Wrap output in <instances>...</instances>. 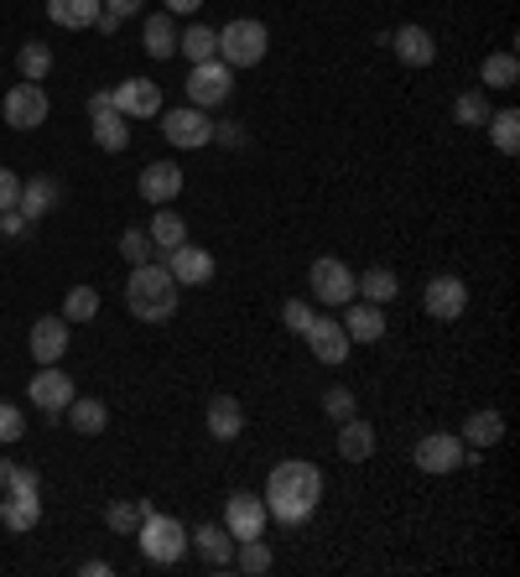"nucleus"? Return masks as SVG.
Instances as JSON below:
<instances>
[{
	"label": "nucleus",
	"instance_id": "obj_4",
	"mask_svg": "<svg viewBox=\"0 0 520 577\" xmlns=\"http://www.w3.org/2000/svg\"><path fill=\"white\" fill-rule=\"evenodd\" d=\"M265 47H271V32H265V21L235 16L229 26H219V63H229L235 73H240V68H256V63L265 58Z\"/></svg>",
	"mask_w": 520,
	"mask_h": 577
},
{
	"label": "nucleus",
	"instance_id": "obj_1",
	"mask_svg": "<svg viewBox=\"0 0 520 577\" xmlns=\"http://www.w3.org/2000/svg\"><path fill=\"white\" fill-rule=\"evenodd\" d=\"M265 516L281 525H307L323 505V468L307 459H286L265 478Z\"/></svg>",
	"mask_w": 520,
	"mask_h": 577
},
{
	"label": "nucleus",
	"instance_id": "obj_15",
	"mask_svg": "<svg viewBox=\"0 0 520 577\" xmlns=\"http://www.w3.org/2000/svg\"><path fill=\"white\" fill-rule=\"evenodd\" d=\"M115 110H121L125 120H157L161 115V83H151V79L115 83Z\"/></svg>",
	"mask_w": 520,
	"mask_h": 577
},
{
	"label": "nucleus",
	"instance_id": "obj_36",
	"mask_svg": "<svg viewBox=\"0 0 520 577\" xmlns=\"http://www.w3.org/2000/svg\"><path fill=\"white\" fill-rule=\"evenodd\" d=\"M16 63H21V79L42 83L47 73H53V47H47V42H26V47L16 53Z\"/></svg>",
	"mask_w": 520,
	"mask_h": 577
},
{
	"label": "nucleus",
	"instance_id": "obj_3",
	"mask_svg": "<svg viewBox=\"0 0 520 577\" xmlns=\"http://www.w3.org/2000/svg\"><path fill=\"white\" fill-rule=\"evenodd\" d=\"M136 541H140V557L157 562V567H178V562L188 557V546H193L188 525H182L178 516H157V510H146V516H140Z\"/></svg>",
	"mask_w": 520,
	"mask_h": 577
},
{
	"label": "nucleus",
	"instance_id": "obj_19",
	"mask_svg": "<svg viewBox=\"0 0 520 577\" xmlns=\"http://www.w3.org/2000/svg\"><path fill=\"white\" fill-rule=\"evenodd\" d=\"M343 333H349V343H381L385 313L375 302H343Z\"/></svg>",
	"mask_w": 520,
	"mask_h": 577
},
{
	"label": "nucleus",
	"instance_id": "obj_10",
	"mask_svg": "<svg viewBox=\"0 0 520 577\" xmlns=\"http://www.w3.org/2000/svg\"><path fill=\"white\" fill-rule=\"evenodd\" d=\"M265 499L260 495H245V489H235V495L224 499V531L235 541H250V536H265Z\"/></svg>",
	"mask_w": 520,
	"mask_h": 577
},
{
	"label": "nucleus",
	"instance_id": "obj_52",
	"mask_svg": "<svg viewBox=\"0 0 520 577\" xmlns=\"http://www.w3.org/2000/svg\"><path fill=\"white\" fill-rule=\"evenodd\" d=\"M5 474H11V459H0V489H5Z\"/></svg>",
	"mask_w": 520,
	"mask_h": 577
},
{
	"label": "nucleus",
	"instance_id": "obj_12",
	"mask_svg": "<svg viewBox=\"0 0 520 577\" xmlns=\"http://www.w3.org/2000/svg\"><path fill=\"white\" fill-rule=\"evenodd\" d=\"M32 406H37L42 417H63L68 411V400H74V375H63L58 364H42V375H32Z\"/></svg>",
	"mask_w": 520,
	"mask_h": 577
},
{
	"label": "nucleus",
	"instance_id": "obj_9",
	"mask_svg": "<svg viewBox=\"0 0 520 577\" xmlns=\"http://www.w3.org/2000/svg\"><path fill=\"white\" fill-rule=\"evenodd\" d=\"M0 115H5L11 131H37V125H47L53 104L42 94V83H16V89L5 94V104H0Z\"/></svg>",
	"mask_w": 520,
	"mask_h": 577
},
{
	"label": "nucleus",
	"instance_id": "obj_34",
	"mask_svg": "<svg viewBox=\"0 0 520 577\" xmlns=\"http://www.w3.org/2000/svg\"><path fill=\"white\" fill-rule=\"evenodd\" d=\"M235 567L250 573V577H265L271 567H276V557H271V546H265L260 536H250V541H235Z\"/></svg>",
	"mask_w": 520,
	"mask_h": 577
},
{
	"label": "nucleus",
	"instance_id": "obj_40",
	"mask_svg": "<svg viewBox=\"0 0 520 577\" xmlns=\"http://www.w3.org/2000/svg\"><path fill=\"white\" fill-rule=\"evenodd\" d=\"M121 256L131 260V265H146V260H157V245H151L146 229H125V235H121Z\"/></svg>",
	"mask_w": 520,
	"mask_h": 577
},
{
	"label": "nucleus",
	"instance_id": "obj_2",
	"mask_svg": "<svg viewBox=\"0 0 520 577\" xmlns=\"http://www.w3.org/2000/svg\"><path fill=\"white\" fill-rule=\"evenodd\" d=\"M182 286L172 281V271L161 260H146V265H131V281H125V307L136 313L140 323H167L178 313Z\"/></svg>",
	"mask_w": 520,
	"mask_h": 577
},
{
	"label": "nucleus",
	"instance_id": "obj_31",
	"mask_svg": "<svg viewBox=\"0 0 520 577\" xmlns=\"http://www.w3.org/2000/svg\"><path fill=\"white\" fill-rule=\"evenodd\" d=\"M484 125H489L495 151H500V157H516V151H520V110H495Z\"/></svg>",
	"mask_w": 520,
	"mask_h": 577
},
{
	"label": "nucleus",
	"instance_id": "obj_6",
	"mask_svg": "<svg viewBox=\"0 0 520 577\" xmlns=\"http://www.w3.org/2000/svg\"><path fill=\"white\" fill-rule=\"evenodd\" d=\"M161 136L172 140L178 151H199V146L214 140V120L203 115L199 104H178V110H167V115H161Z\"/></svg>",
	"mask_w": 520,
	"mask_h": 577
},
{
	"label": "nucleus",
	"instance_id": "obj_8",
	"mask_svg": "<svg viewBox=\"0 0 520 577\" xmlns=\"http://www.w3.org/2000/svg\"><path fill=\"white\" fill-rule=\"evenodd\" d=\"M354 281L360 276L334 256L313 260V271H307V286H313V297H318L323 307H343V302H354Z\"/></svg>",
	"mask_w": 520,
	"mask_h": 577
},
{
	"label": "nucleus",
	"instance_id": "obj_18",
	"mask_svg": "<svg viewBox=\"0 0 520 577\" xmlns=\"http://www.w3.org/2000/svg\"><path fill=\"white\" fill-rule=\"evenodd\" d=\"M68 328H74V323L63 318H37L32 323V359H37V364H58L63 354H68Z\"/></svg>",
	"mask_w": 520,
	"mask_h": 577
},
{
	"label": "nucleus",
	"instance_id": "obj_30",
	"mask_svg": "<svg viewBox=\"0 0 520 577\" xmlns=\"http://www.w3.org/2000/svg\"><path fill=\"white\" fill-rule=\"evenodd\" d=\"M47 16H53V26L79 32V26H94V16H100V0H47Z\"/></svg>",
	"mask_w": 520,
	"mask_h": 577
},
{
	"label": "nucleus",
	"instance_id": "obj_43",
	"mask_svg": "<svg viewBox=\"0 0 520 577\" xmlns=\"http://www.w3.org/2000/svg\"><path fill=\"white\" fill-rule=\"evenodd\" d=\"M26 438V417H21V406H11V400H0V442L11 448V442Z\"/></svg>",
	"mask_w": 520,
	"mask_h": 577
},
{
	"label": "nucleus",
	"instance_id": "obj_13",
	"mask_svg": "<svg viewBox=\"0 0 520 577\" xmlns=\"http://www.w3.org/2000/svg\"><path fill=\"white\" fill-rule=\"evenodd\" d=\"M302 339H307V349H313V359L318 364H334L339 370L343 359H349V333H343V323H334V318H313L307 328H302Z\"/></svg>",
	"mask_w": 520,
	"mask_h": 577
},
{
	"label": "nucleus",
	"instance_id": "obj_47",
	"mask_svg": "<svg viewBox=\"0 0 520 577\" xmlns=\"http://www.w3.org/2000/svg\"><path fill=\"white\" fill-rule=\"evenodd\" d=\"M0 235L21 239V235H26V214H21V208H5V214H0Z\"/></svg>",
	"mask_w": 520,
	"mask_h": 577
},
{
	"label": "nucleus",
	"instance_id": "obj_41",
	"mask_svg": "<svg viewBox=\"0 0 520 577\" xmlns=\"http://www.w3.org/2000/svg\"><path fill=\"white\" fill-rule=\"evenodd\" d=\"M0 495H42L37 468H26V463H11V474H5V489H0Z\"/></svg>",
	"mask_w": 520,
	"mask_h": 577
},
{
	"label": "nucleus",
	"instance_id": "obj_48",
	"mask_svg": "<svg viewBox=\"0 0 520 577\" xmlns=\"http://www.w3.org/2000/svg\"><path fill=\"white\" fill-rule=\"evenodd\" d=\"M100 11L104 16H115V21H125V16H136L140 11V0H100Z\"/></svg>",
	"mask_w": 520,
	"mask_h": 577
},
{
	"label": "nucleus",
	"instance_id": "obj_49",
	"mask_svg": "<svg viewBox=\"0 0 520 577\" xmlns=\"http://www.w3.org/2000/svg\"><path fill=\"white\" fill-rule=\"evenodd\" d=\"M115 110V89H100V94H89V120L94 115H110Z\"/></svg>",
	"mask_w": 520,
	"mask_h": 577
},
{
	"label": "nucleus",
	"instance_id": "obj_46",
	"mask_svg": "<svg viewBox=\"0 0 520 577\" xmlns=\"http://www.w3.org/2000/svg\"><path fill=\"white\" fill-rule=\"evenodd\" d=\"M214 140H219V146H229V151H235V146H245V131H240V125H235V120H219V125H214Z\"/></svg>",
	"mask_w": 520,
	"mask_h": 577
},
{
	"label": "nucleus",
	"instance_id": "obj_37",
	"mask_svg": "<svg viewBox=\"0 0 520 577\" xmlns=\"http://www.w3.org/2000/svg\"><path fill=\"white\" fill-rule=\"evenodd\" d=\"M146 510H151L146 499H115V505L104 510V525H110V531H125V536H136V525H140Z\"/></svg>",
	"mask_w": 520,
	"mask_h": 577
},
{
	"label": "nucleus",
	"instance_id": "obj_14",
	"mask_svg": "<svg viewBox=\"0 0 520 577\" xmlns=\"http://www.w3.org/2000/svg\"><path fill=\"white\" fill-rule=\"evenodd\" d=\"M421 307H427V318L453 323V318H463V307H468V286H463L459 276H432L427 292H421Z\"/></svg>",
	"mask_w": 520,
	"mask_h": 577
},
{
	"label": "nucleus",
	"instance_id": "obj_5",
	"mask_svg": "<svg viewBox=\"0 0 520 577\" xmlns=\"http://www.w3.org/2000/svg\"><path fill=\"white\" fill-rule=\"evenodd\" d=\"M411 463H417L421 474H459L463 463H468V448H463V438H453V432H427V438L411 448Z\"/></svg>",
	"mask_w": 520,
	"mask_h": 577
},
{
	"label": "nucleus",
	"instance_id": "obj_51",
	"mask_svg": "<svg viewBox=\"0 0 520 577\" xmlns=\"http://www.w3.org/2000/svg\"><path fill=\"white\" fill-rule=\"evenodd\" d=\"M199 5H203V0H167V11H172V16H193Z\"/></svg>",
	"mask_w": 520,
	"mask_h": 577
},
{
	"label": "nucleus",
	"instance_id": "obj_22",
	"mask_svg": "<svg viewBox=\"0 0 520 577\" xmlns=\"http://www.w3.org/2000/svg\"><path fill=\"white\" fill-rule=\"evenodd\" d=\"M140 47H146V58H157V63L178 53V26H172V11L146 16V26H140Z\"/></svg>",
	"mask_w": 520,
	"mask_h": 577
},
{
	"label": "nucleus",
	"instance_id": "obj_17",
	"mask_svg": "<svg viewBox=\"0 0 520 577\" xmlns=\"http://www.w3.org/2000/svg\"><path fill=\"white\" fill-rule=\"evenodd\" d=\"M391 53H396L406 68H432V58H438V42H432V32H427V26H396V32H391Z\"/></svg>",
	"mask_w": 520,
	"mask_h": 577
},
{
	"label": "nucleus",
	"instance_id": "obj_26",
	"mask_svg": "<svg viewBox=\"0 0 520 577\" xmlns=\"http://www.w3.org/2000/svg\"><path fill=\"white\" fill-rule=\"evenodd\" d=\"M37 520H42L37 495H0V525H5V531H32Z\"/></svg>",
	"mask_w": 520,
	"mask_h": 577
},
{
	"label": "nucleus",
	"instance_id": "obj_50",
	"mask_svg": "<svg viewBox=\"0 0 520 577\" xmlns=\"http://www.w3.org/2000/svg\"><path fill=\"white\" fill-rule=\"evenodd\" d=\"M79 573H83V577H110L115 567H110V562H100V557H89V562L79 567Z\"/></svg>",
	"mask_w": 520,
	"mask_h": 577
},
{
	"label": "nucleus",
	"instance_id": "obj_21",
	"mask_svg": "<svg viewBox=\"0 0 520 577\" xmlns=\"http://www.w3.org/2000/svg\"><path fill=\"white\" fill-rule=\"evenodd\" d=\"M245 432V406L235 396H214L208 400V438L235 442Z\"/></svg>",
	"mask_w": 520,
	"mask_h": 577
},
{
	"label": "nucleus",
	"instance_id": "obj_11",
	"mask_svg": "<svg viewBox=\"0 0 520 577\" xmlns=\"http://www.w3.org/2000/svg\"><path fill=\"white\" fill-rule=\"evenodd\" d=\"M161 265L172 271V281H178V286H208V281H214V271H219V265H214V256H208L203 245H193V239H182L178 250H167V260H161Z\"/></svg>",
	"mask_w": 520,
	"mask_h": 577
},
{
	"label": "nucleus",
	"instance_id": "obj_7",
	"mask_svg": "<svg viewBox=\"0 0 520 577\" xmlns=\"http://www.w3.org/2000/svg\"><path fill=\"white\" fill-rule=\"evenodd\" d=\"M229 89H235V68L229 63H219V58L193 63V73H188V104L214 110V104L229 100Z\"/></svg>",
	"mask_w": 520,
	"mask_h": 577
},
{
	"label": "nucleus",
	"instance_id": "obj_23",
	"mask_svg": "<svg viewBox=\"0 0 520 577\" xmlns=\"http://www.w3.org/2000/svg\"><path fill=\"white\" fill-rule=\"evenodd\" d=\"M339 459H349V463L375 459V427H370L364 417L339 421Z\"/></svg>",
	"mask_w": 520,
	"mask_h": 577
},
{
	"label": "nucleus",
	"instance_id": "obj_39",
	"mask_svg": "<svg viewBox=\"0 0 520 577\" xmlns=\"http://www.w3.org/2000/svg\"><path fill=\"white\" fill-rule=\"evenodd\" d=\"M453 120H459V125H474V131H479L484 120H489V94H484V89H463L459 100H453Z\"/></svg>",
	"mask_w": 520,
	"mask_h": 577
},
{
	"label": "nucleus",
	"instance_id": "obj_20",
	"mask_svg": "<svg viewBox=\"0 0 520 577\" xmlns=\"http://www.w3.org/2000/svg\"><path fill=\"white\" fill-rule=\"evenodd\" d=\"M58 203H63V182H58V178H32V182H21L16 208L26 214V224H32V219H47V214H53Z\"/></svg>",
	"mask_w": 520,
	"mask_h": 577
},
{
	"label": "nucleus",
	"instance_id": "obj_45",
	"mask_svg": "<svg viewBox=\"0 0 520 577\" xmlns=\"http://www.w3.org/2000/svg\"><path fill=\"white\" fill-rule=\"evenodd\" d=\"M16 199H21V178L11 172V167H0V214L16 208Z\"/></svg>",
	"mask_w": 520,
	"mask_h": 577
},
{
	"label": "nucleus",
	"instance_id": "obj_38",
	"mask_svg": "<svg viewBox=\"0 0 520 577\" xmlns=\"http://www.w3.org/2000/svg\"><path fill=\"white\" fill-rule=\"evenodd\" d=\"M63 318L68 323H94L100 318V292H94V286H74V292L63 297Z\"/></svg>",
	"mask_w": 520,
	"mask_h": 577
},
{
	"label": "nucleus",
	"instance_id": "obj_28",
	"mask_svg": "<svg viewBox=\"0 0 520 577\" xmlns=\"http://www.w3.org/2000/svg\"><path fill=\"white\" fill-rule=\"evenodd\" d=\"M68 421H74V432H83V438H100L104 427H110V411L94 396H74L68 400Z\"/></svg>",
	"mask_w": 520,
	"mask_h": 577
},
{
	"label": "nucleus",
	"instance_id": "obj_16",
	"mask_svg": "<svg viewBox=\"0 0 520 577\" xmlns=\"http://www.w3.org/2000/svg\"><path fill=\"white\" fill-rule=\"evenodd\" d=\"M136 193L151 208H161V203H172L182 193V167L178 161H151V167H140V178H136Z\"/></svg>",
	"mask_w": 520,
	"mask_h": 577
},
{
	"label": "nucleus",
	"instance_id": "obj_44",
	"mask_svg": "<svg viewBox=\"0 0 520 577\" xmlns=\"http://www.w3.org/2000/svg\"><path fill=\"white\" fill-rule=\"evenodd\" d=\"M318 318V313H313V302H286V307H281V323H286V328H292V333H297L302 339V328H307V323Z\"/></svg>",
	"mask_w": 520,
	"mask_h": 577
},
{
	"label": "nucleus",
	"instance_id": "obj_24",
	"mask_svg": "<svg viewBox=\"0 0 520 577\" xmlns=\"http://www.w3.org/2000/svg\"><path fill=\"white\" fill-rule=\"evenodd\" d=\"M199 557L214 567V573H224V567H235V536L224 531V525H199Z\"/></svg>",
	"mask_w": 520,
	"mask_h": 577
},
{
	"label": "nucleus",
	"instance_id": "obj_33",
	"mask_svg": "<svg viewBox=\"0 0 520 577\" xmlns=\"http://www.w3.org/2000/svg\"><path fill=\"white\" fill-rule=\"evenodd\" d=\"M94 146H100V151H125V146H131V125H125L121 110L94 115Z\"/></svg>",
	"mask_w": 520,
	"mask_h": 577
},
{
	"label": "nucleus",
	"instance_id": "obj_29",
	"mask_svg": "<svg viewBox=\"0 0 520 577\" xmlns=\"http://www.w3.org/2000/svg\"><path fill=\"white\" fill-rule=\"evenodd\" d=\"M146 235H151V245H157V250H178L182 239H188V219H182V214H172V208L161 203L157 214H151V224H146Z\"/></svg>",
	"mask_w": 520,
	"mask_h": 577
},
{
	"label": "nucleus",
	"instance_id": "obj_42",
	"mask_svg": "<svg viewBox=\"0 0 520 577\" xmlns=\"http://www.w3.org/2000/svg\"><path fill=\"white\" fill-rule=\"evenodd\" d=\"M323 417H334V421L354 417V391H349V385H334V391L323 396Z\"/></svg>",
	"mask_w": 520,
	"mask_h": 577
},
{
	"label": "nucleus",
	"instance_id": "obj_27",
	"mask_svg": "<svg viewBox=\"0 0 520 577\" xmlns=\"http://www.w3.org/2000/svg\"><path fill=\"white\" fill-rule=\"evenodd\" d=\"M178 53H182L188 63L219 58V32H214V26H203V21H193L188 32H178Z\"/></svg>",
	"mask_w": 520,
	"mask_h": 577
},
{
	"label": "nucleus",
	"instance_id": "obj_35",
	"mask_svg": "<svg viewBox=\"0 0 520 577\" xmlns=\"http://www.w3.org/2000/svg\"><path fill=\"white\" fill-rule=\"evenodd\" d=\"M354 292H364V302H375V307H385V302L400 292V281L391 265H375V271H364V281H354Z\"/></svg>",
	"mask_w": 520,
	"mask_h": 577
},
{
	"label": "nucleus",
	"instance_id": "obj_25",
	"mask_svg": "<svg viewBox=\"0 0 520 577\" xmlns=\"http://www.w3.org/2000/svg\"><path fill=\"white\" fill-rule=\"evenodd\" d=\"M459 438H463V448H479L484 453V448H495V442L505 438V417L495 411V406H489V411H474V417L463 421Z\"/></svg>",
	"mask_w": 520,
	"mask_h": 577
},
{
	"label": "nucleus",
	"instance_id": "obj_32",
	"mask_svg": "<svg viewBox=\"0 0 520 577\" xmlns=\"http://www.w3.org/2000/svg\"><path fill=\"white\" fill-rule=\"evenodd\" d=\"M479 79L489 83V89H516L520 83V58L516 53H489V58L479 63Z\"/></svg>",
	"mask_w": 520,
	"mask_h": 577
}]
</instances>
